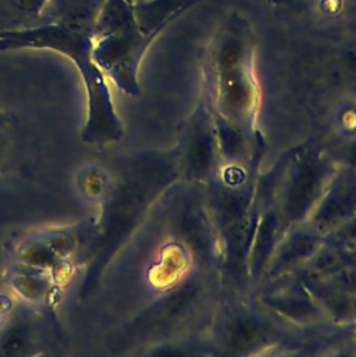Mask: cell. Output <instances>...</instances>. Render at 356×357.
I'll return each mask as SVG.
<instances>
[{
    "label": "cell",
    "mask_w": 356,
    "mask_h": 357,
    "mask_svg": "<svg viewBox=\"0 0 356 357\" xmlns=\"http://www.w3.org/2000/svg\"><path fill=\"white\" fill-rule=\"evenodd\" d=\"M109 185L98 201V216L84 250L82 298L99 286L106 269L131 241L165 190L179 180L175 148L121 155L107 165Z\"/></svg>",
    "instance_id": "1"
},
{
    "label": "cell",
    "mask_w": 356,
    "mask_h": 357,
    "mask_svg": "<svg viewBox=\"0 0 356 357\" xmlns=\"http://www.w3.org/2000/svg\"><path fill=\"white\" fill-rule=\"evenodd\" d=\"M47 49L66 56L77 67L87 93V117L81 141L92 146L117 142L124 134L106 77L92 57L94 29L63 22H39L0 35V52Z\"/></svg>",
    "instance_id": "4"
},
{
    "label": "cell",
    "mask_w": 356,
    "mask_h": 357,
    "mask_svg": "<svg viewBox=\"0 0 356 357\" xmlns=\"http://www.w3.org/2000/svg\"><path fill=\"white\" fill-rule=\"evenodd\" d=\"M106 0H49L39 22H63L94 29Z\"/></svg>",
    "instance_id": "14"
},
{
    "label": "cell",
    "mask_w": 356,
    "mask_h": 357,
    "mask_svg": "<svg viewBox=\"0 0 356 357\" xmlns=\"http://www.w3.org/2000/svg\"><path fill=\"white\" fill-rule=\"evenodd\" d=\"M324 243L325 237L307 223L290 227L275 247L255 287L293 273L310 259Z\"/></svg>",
    "instance_id": "12"
},
{
    "label": "cell",
    "mask_w": 356,
    "mask_h": 357,
    "mask_svg": "<svg viewBox=\"0 0 356 357\" xmlns=\"http://www.w3.org/2000/svg\"><path fill=\"white\" fill-rule=\"evenodd\" d=\"M200 0H106L94 26L92 57L119 91L138 95L140 66L154 39Z\"/></svg>",
    "instance_id": "3"
},
{
    "label": "cell",
    "mask_w": 356,
    "mask_h": 357,
    "mask_svg": "<svg viewBox=\"0 0 356 357\" xmlns=\"http://www.w3.org/2000/svg\"><path fill=\"white\" fill-rule=\"evenodd\" d=\"M8 284L11 291L20 297V301L40 305L50 297L56 279L49 272L18 265L10 273Z\"/></svg>",
    "instance_id": "15"
},
{
    "label": "cell",
    "mask_w": 356,
    "mask_h": 357,
    "mask_svg": "<svg viewBox=\"0 0 356 357\" xmlns=\"http://www.w3.org/2000/svg\"><path fill=\"white\" fill-rule=\"evenodd\" d=\"M356 218V172L339 165L307 225L324 237Z\"/></svg>",
    "instance_id": "10"
},
{
    "label": "cell",
    "mask_w": 356,
    "mask_h": 357,
    "mask_svg": "<svg viewBox=\"0 0 356 357\" xmlns=\"http://www.w3.org/2000/svg\"><path fill=\"white\" fill-rule=\"evenodd\" d=\"M255 301L282 322L309 332H322L334 326L309 289L295 276L286 275L250 291Z\"/></svg>",
    "instance_id": "7"
},
{
    "label": "cell",
    "mask_w": 356,
    "mask_h": 357,
    "mask_svg": "<svg viewBox=\"0 0 356 357\" xmlns=\"http://www.w3.org/2000/svg\"><path fill=\"white\" fill-rule=\"evenodd\" d=\"M11 119L13 116L10 113L0 110V128H4L6 126H8L11 123Z\"/></svg>",
    "instance_id": "20"
},
{
    "label": "cell",
    "mask_w": 356,
    "mask_h": 357,
    "mask_svg": "<svg viewBox=\"0 0 356 357\" xmlns=\"http://www.w3.org/2000/svg\"><path fill=\"white\" fill-rule=\"evenodd\" d=\"M81 236L71 229H43L22 238L15 247L17 264L49 272L56 282L68 275V268L80 251Z\"/></svg>",
    "instance_id": "9"
},
{
    "label": "cell",
    "mask_w": 356,
    "mask_h": 357,
    "mask_svg": "<svg viewBox=\"0 0 356 357\" xmlns=\"http://www.w3.org/2000/svg\"><path fill=\"white\" fill-rule=\"evenodd\" d=\"M255 36L233 13L215 33L205 60V106L214 120L219 148L235 155L265 146L257 128L260 85L255 75Z\"/></svg>",
    "instance_id": "2"
},
{
    "label": "cell",
    "mask_w": 356,
    "mask_h": 357,
    "mask_svg": "<svg viewBox=\"0 0 356 357\" xmlns=\"http://www.w3.org/2000/svg\"><path fill=\"white\" fill-rule=\"evenodd\" d=\"M327 357H356V331L339 342Z\"/></svg>",
    "instance_id": "18"
},
{
    "label": "cell",
    "mask_w": 356,
    "mask_h": 357,
    "mask_svg": "<svg viewBox=\"0 0 356 357\" xmlns=\"http://www.w3.org/2000/svg\"><path fill=\"white\" fill-rule=\"evenodd\" d=\"M303 284L331 325L356 328V258L339 271Z\"/></svg>",
    "instance_id": "11"
},
{
    "label": "cell",
    "mask_w": 356,
    "mask_h": 357,
    "mask_svg": "<svg viewBox=\"0 0 356 357\" xmlns=\"http://www.w3.org/2000/svg\"><path fill=\"white\" fill-rule=\"evenodd\" d=\"M356 328H334L300 340L289 342L269 349L254 357H327L329 351Z\"/></svg>",
    "instance_id": "13"
},
{
    "label": "cell",
    "mask_w": 356,
    "mask_h": 357,
    "mask_svg": "<svg viewBox=\"0 0 356 357\" xmlns=\"http://www.w3.org/2000/svg\"><path fill=\"white\" fill-rule=\"evenodd\" d=\"M317 333L321 332H309L282 322L262 308L250 291L223 289L205 337L209 357H254Z\"/></svg>",
    "instance_id": "5"
},
{
    "label": "cell",
    "mask_w": 356,
    "mask_h": 357,
    "mask_svg": "<svg viewBox=\"0 0 356 357\" xmlns=\"http://www.w3.org/2000/svg\"><path fill=\"white\" fill-rule=\"evenodd\" d=\"M179 180L205 184L222 162L214 120L201 100L181 124L175 146Z\"/></svg>",
    "instance_id": "6"
},
{
    "label": "cell",
    "mask_w": 356,
    "mask_h": 357,
    "mask_svg": "<svg viewBox=\"0 0 356 357\" xmlns=\"http://www.w3.org/2000/svg\"><path fill=\"white\" fill-rule=\"evenodd\" d=\"M325 238L349 248H356V218H353L349 223L327 236Z\"/></svg>",
    "instance_id": "17"
},
{
    "label": "cell",
    "mask_w": 356,
    "mask_h": 357,
    "mask_svg": "<svg viewBox=\"0 0 356 357\" xmlns=\"http://www.w3.org/2000/svg\"><path fill=\"white\" fill-rule=\"evenodd\" d=\"M1 151H3V148H1V144H0V160H1Z\"/></svg>",
    "instance_id": "21"
},
{
    "label": "cell",
    "mask_w": 356,
    "mask_h": 357,
    "mask_svg": "<svg viewBox=\"0 0 356 357\" xmlns=\"http://www.w3.org/2000/svg\"><path fill=\"white\" fill-rule=\"evenodd\" d=\"M49 0H0V35L35 25Z\"/></svg>",
    "instance_id": "16"
},
{
    "label": "cell",
    "mask_w": 356,
    "mask_h": 357,
    "mask_svg": "<svg viewBox=\"0 0 356 357\" xmlns=\"http://www.w3.org/2000/svg\"><path fill=\"white\" fill-rule=\"evenodd\" d=\"M38 357H67V351H66V349L59 343V344H56L54 347L49 349L47 351L42 353V354L38 356Z\"/></svg>",
    "instance_id": "19"
},
{
    "label": "cell",
    "mask_w": 356,
    "mask_h": 357,
    "mask_svg": "<svg viewBox=\"0 0 356 357\" xmlns=\"http://www.w3.org/2000/svg\"><path fill=\"white\" fill-rule=\"evenodd\" d=\"M53 319L39 305L17 301L0 322V357H38L59 344Z\"/></svg>",
    "instance_id": "8"
}]
</instances>
